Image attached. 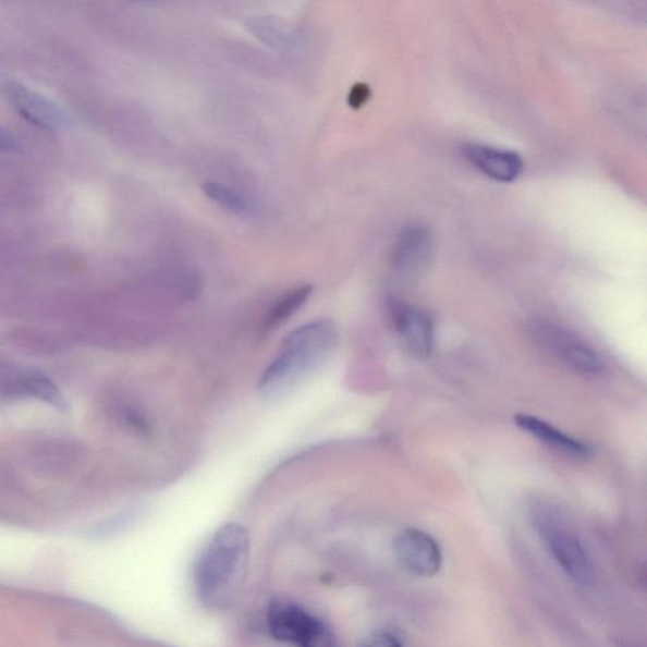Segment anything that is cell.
Returning <instances> with one entry per match:
<instances>
[{
  "mask_svg": "<svg viewBox=\"0 0 647 647\" xmlns=\"http://www.w3.org/2000/svg\"><path fill=\"white\" fill-rule=\"evenodd\" d=\"M337 343V328L329 320L305 324L292 331L260 377V398L278 401L289 396L327 365Z\"/></svg>",
  "mask_w": 647,
  "mask_h": 647,
  "instance_id": "cell-1",
  "label": "cell"
},
{
  "mask_svg": "<svg viewBox=\"0 0 647 647\" xmlns=\"http://www.w3.org/2000/svg\"><path fill=\"white\" fill-rule=\"evenodd\" d=\"M249 534L240 524H227L211 536L196 560V594L205 603L218 605L239 587L249 556Z\"/></svg>",
  "mask_w": 647,
  "mask_h": 647,
  "instance_id": "cell-2",
  "label": "cell"
},
{
  "mask_svg": "<svg viewBox=\"0 0 647 647\" xmlns=\"http://www.w3.org/2000/svg\"><path fill=\"white\" fill-rule=\"evenodd\" d=\"M536 344L572 373L596 377L605 365L599 354L574 331L552 321H535L530 328Z\"/></svg>",
  "mask_w": 647,
  "mask_h": 647,
  "instance_id": "cell-3",
  "label": "cell"
},
{
  "mask_svg": "<svg viewBox=\"0 0 647 647\" xmlns=\"http://www.w3.org/2000/svg\"><path fill=\"white\" fill-rule=\"evenodd\" d=\"M536 527L552 558L570 577L582 586L595 582V565L578 535L550 511L536 516Z\"/></svg>",
  "mask_w": 647,
  "mask_h": 647,
  "instance_id": "cell-4",
  "label": "cell"
},
{
  "mask_svg": "<svg viewBox=\"0 0 647 647\" xmlns=\"http://www.w3.org/2000/svg\"><path fill=\"white\" fill-rule=\"evenodd\" d=\"M393 552L402 570L416 577H434L443 564L439 544L419 528L402 530L393 541Z\"/></svg>",
  "mask_w": 647,
  "mask_h": 647,
  "instance_id": "cell-5",
  "label": "cell"
},
{
  "mask_svg": "<svg viewBox=\"0 0 647 647\" xmlns=\"http://www.w3.org/2000/svg\"><path fill=\"white\" fill-rule=\"evenodd\" d=\"M392 321L406 350L414 357H430L436 342V328L430 313L414 304L394 302L391 305Z\"/></svg>",
  "mask_w": 647,
  "mask_h": 647,
  "instance_id": "cell-6",
  "label": "cell"
},
{
  "mask_svg": "<svg viewBox=\"0 0 647 647\" xmlns=\"http://www.w3.org/2000/svg\"><path fill=\"white\" fill-rule=\"evenodd\" d=\"M7 91L17 112L36 127L57 131L66 123L65 113L42 94L17 83L8 84Z\"/></svg>",
  "mask_w": 647,
  "mask_h": 647,
  "instance_id": "cell-7",
  "label": "cell"
},
{
  "mask_svg": "<svg viewBox=\"0 0 647 647\" xmlns=\"http://www.w3.org/2000/svg\"><path fill=\"white\" fill-rule=\"evenodd\" d=\"M319 621L298 605L278 599L268 609L267 625L276 640L298 646Z\"/></svg>",
  "mask_w": 647,
  "mask_h": 647,
  "instance_id": "cell-8",
  "label": "cell"
},
{
  "mask_svg": "<svg viewBox=\"0 0 647 647\" xmlns=\"http://www.w3.org/2000/svg\"><path fill=\"white\" fill-rule=\"evenodd\" d=\"M463 154L485 175L501 183H512L524 169L523 159L516 152L506 151V149L468 145L464 147Z\"/></svg>",
  "mask_w": 647,
  "mask_h": 647,
  "instance_id": "cell-9",
  "label": "cell"
},
{
  "mask_svg": "<svg viewBox=\"0 0 647 647\" xmlns=\"http://www.w3.org/2000/svg\"><path fill=\"white\" fill-rule=\"evenodd\" d=\"M515 423L520 429L530 434L532 437L541 441L542 444L554 449L559 453L574 457H588L590 455L591 451L587 444L566 436V434L560 431L548 422H544L540 417L518 414L515 416Z\"/></svg>",
  "mask_w": 647,
  "mask_h": 647,
  "instance_id": "cell-10",
  "label": "cell"
},
{
  "mask_svg": "<svg viewBox=\"0 0 647 647\" xmlns=\"http://www.w3.org/2000/svg\"><path fill=\"white\" fill-rule=\"evenodd\" d=\"M429 233L422 225H413L401 234L393 264L400 271L414 272L429 254Z\"/></svg>",
  "mask_w": 647,
  "mask_h": 647,
  "instance_id": "cell-11",
  "label": "cell"
},
{
  "mask_svg": "<svg viewBox=\"0 0 647 647\" xmlns=\"http://www.w3.org/2000/svg\"><path fill=\"white\" fill-rule=\"evenodd\" d=\"M313 294V286L305 285L288 292L278 303L274 304L271 312L267 314L264 321V330L271 331L282 324H285L291 317L302 309Z\"/></svg>",
  "mask_w": 647,
  "mask_h": 647,
  "instance_id": "cell-12",
  "label": "cell"
},
{
  "mask_svg": "<svg viewBox=\"0 0 647 647\" xmlns=\"http://www.w3.org/2000/svg\"><path fill=\"white\" fill-rule=\"evenodd\" d=\"M203 191L209 199L222 205L227 210L236 212V215L251 211V204L242 195L222 184L208 183L203 186Z\"/></svg>",
  "mask_w": 647,
  "mask_h": 647,
  "instance_id": "cell-13",
  "label": "cell"
},
{
  "mask_svg": "<svg viewBox=\"0 0 647 647\" xmlns=\"http://www.w3.org/2000/svg\"><path fill=\"white\" fill-rule=\"evenodd\" d=\"M300 647H341L330 628L320 619L310 633L306 635Z\"/></svg>",
  "mask_w": 647,
  "mask_h": 647,
  "instance_id": "cell-14",
  "label": "cell"
},
{
  "mask_svg": "<svg viewBox=\"0 0 647 647\" xmlns=\"http://www.w3.org/2000/svg\"><path fill=\"white\" fill-rule=\"evenodd\" d=\"M29 389L36 394L37 398L49 402V404L59 407L64 406V400H62L60 396L58 389L54 388L52 382L47 380V378L39 375L30 377Z\"/></svg>",
  "mask_w": 647,
  "mask_h": 647,
  "instance_id": "cell-15",
  "label": "cell"
},
{
  "mask_svg": "<svg viewBox=\"0 0 647 647\" xmlns=\"http://www.w3.org/2000/svg\"><path fill=\"white\" fill-rule=\"evenodd\" d=\"M362 647H404L399 638L386 631L369 636Z\"/></svg>",
  "mask_w": 647,
  "mask_h": 647,
  "instance_id": "cell-16",
  "label": "cell"
},
{
  "mask_svg": "<svg viewBox=\"0 0 647 647\" xmlns=\"http://www.w3.org/2000/svg\"><path fill=\"white\" fill-rule=\"evenodd\" d=\"M369 97H370L369 86L367 84L358 83L353 86V88L350 93V97H349L350 106L353 109H359L366 105Z\"/></svg>",
  "mask_w": 647,
  "mask_h": 647,
  "instance_id": "cell-17",
  "label": "cell"
},
{
  "mask_svg": "<svg viewBox=\"0 0 647 647\" xmlns=\"http://www.w3.org/2000/svg\"><path fill=\"white\" fill-rule=\"evenodd\" d=\"M19 148V142L15 139L12 134L0 130V151L3 152H12Z\"/></svg>",
  "mask_w": 647,
  "mask_h": 647,
  "instance_id": "cell-18",
  "label": "cell"
}]
</instances>
